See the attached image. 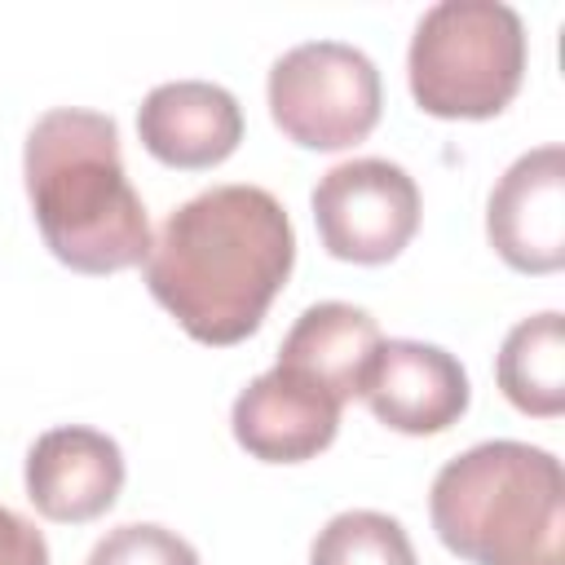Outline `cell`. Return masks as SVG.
Returning <instances> with one entry per match:
<instances>
[{
  "instance_id": "obj_1",
  "label": "cell",
  "mask_w": 565,
  "mask_h": 565,
  "mask_svg": "<svg viewBox=\"0 0 565 565\" xmlns=\"http://www.w3.org/2000/svg\"><path fill=\"white\" fill-rule=\"evenodd\" d=\"M296 265L287 207L260 185H212L181 203L146 256L150 296L199 344L247 340Z\"/></svg>"
},
{
  "instance_id": "obj_2",
  "label": "cell",
  "mask_w": 565,
  "mask_h": 565,
  "mask_svg": "<svg viewBox=\"0 0 565 565\" xmlns=\"http://www.w3.org/2000/svg\"><path fill=\"white\" fill-rule=\"evenodd\" d=\"M26 199L44 247L75 274H119L150 256V221L119 159V128L102 110L57 106L22 150Z\"/></svg>"
},
{
  "instance_id": "obj_3",
  "label": "cell",
  "mask_w": 565,
  "mask_h": 565,
  "mask_svg": "<svg viewBox=\"0 0 565 565\" xmlns=\"http://www.w3.org/2000/svg\"><path fill=\"white\" fill-rule=\"evenodd\" d=\"M437 539L472 565H565V472L530 441H481L428 490Z\"/></svg>"
},
{
  "instance_id": "obj_4",
  "label": "cell",
  "mask_w": 565,
  "mask_h": 565,
  "mask_svg": "<svg viewBox=\"0 0 565 565\" xmlns=\"http://www.w3.org/2000/svg\"><path fill=\"white\" fill-rule=\"evenodd\" d=\"M525 75V22L499 0L433 4L406 49L411 97L433 119H490Z\"/></svg>"
},
{
  "instance_id": "obj_5",
  "label": "cell",
  "mask_w": 565,
  "mask_h": 565,
  "mask_svg": "<svg viewBox=\"0 0 565 565\" xmlns=\"http://www.w3.org/2000/svg\"><path fill=\"white\" fill-rule=\"evenodd\" d=\"M269 115L287 141L305 150L358 146L380 124V71L340 40H309L269 66Z\"/></svg>"
},
{
  "instance_id": "obj_6",
  "label": "cell",
  "mask_w": 565,
  "mask_h": 565,
  "mask_svg": "<svg viewBox=\"0 0 565 565\" xmlns=\"http://www.w3.org/2000/svg\"><path fill=\"white\" fill-rule=\"evenodd\" d=\"M313 225L335 260L384 265L419 230V185L388 159L335 163L313 185Z\"/></svg>"
},
{
  "instance_id": "obj_7",
  "label": "cell",
  "mask_w": 565,
  "mask_h": 565,
  "mask_svg": "<svg viewBox=\"0 0 565 565\" xmlns=\"http://www.w3.org/2000/svg\"><path fill=\"white\" fill-rule=\"evenodd\" d=\"M490 247L521 274H556L565 265V150L556 141L525 150L490 190Z\"/></svg>"
},
{
  "instance_id": "obj_8",
  "label": "cell",
  "mask_w": 565,
  "mask_h": 565,
  "mask_svg": "<svg viewBox=\"0 0 565 565\" xmlns=\"http://www.w3.org/2000/svg\"><path fill=\"white\" fill-rule=\"evenodd\" d=\"M380 424L393 433L428 437L459 424L468 411V371L455 353L424 340H380L362 393H358Z\"/></svg>"
},
{
  "instance_id": "obj_9",
  "label": "cell",
  "mask_w": 565,
  "mask_h": 565,
  "mask_svg": "<svg viewBox=\"0 0 565 565\" xmlns=\"http://www.w3.org/2000/svg\"><path fill=\"white\" fill-rule=\"evenodd\" d=\"M340 406V397L300 371L274 366L234 397L230 428L234 441L260 463H305L335 441Z\"/></svg>"
},
{
  "instance_id": "obj_10",
  "label": "cell",
  "mask_w": 565,
  "mask_h": 565,
  "mask_svg": "<svg viewBox=\"0 0 565 565\" xmlns=\"http://www.w3.org/2000/svg\"><path fill=\"white\" fill-rule=\"evenodd\" d=\"M124 490V450L115 437L62 424L35 437L26 450V499L40 516L62 525L97 521Z\"/></svg>"
},
{
  "instance_id": "obj_11",
  "label": "cell",
  "mask_w": 565,
  "mask_h": 565,
  "mask_svg": "<svg viewBox=\"0 0 565 565\" xmlns=\"http://www.w3.org/2000/svg\"><path fill=\"white\" fill-rule=\"evenodd\" d=\"M141 146L181 172H203L225 163L243 141L238 97L212 79H172L146 93L137 106Z\"/></svg>"
},
{
  "instance_id": "obj_12",
  "label": "cell",
  "mask_w": 565,
  "mask_h": 565,
  "mask_svg": "<svg viewBox=\"0 0 565 565\" xmlns=\"http://www.w3.org/2000/svg\"><path fill=\"white\" fill-rule=\"evenodd\" d=\"M380 340L384 335L366 309L344 300H322L296 318V327L278 349V366H291L305 380L322 384L331 397L349 402L362 393V380Z\"/></svg>"
},
{
  "instance_id": "obj_13",
  "label": "cell",
  "mask_w": 565,
  "mask_h": 565,
  "mask_svg": "<svg viewBox=\"0 0 565 565\" xmlns=\"http://www.w3.org/2000/svg\"><path fill=\"white\" fill-rule=\"evenodd\" d=\"M499 388L503 397L539 419H552L565 411V322L556 309L521 318L503 344H499V362H494Z\"/></svg>"
},
{
  "instance_id": "obj_14",
  "label": "cell",
  "mask_w": 565,
  "mask_h": 565,
  "mask_svg": "<svg viewBox=\"0 0 565 565\" xmlns=\"http://www.w3.org/2000/svg\"><path fill=\"white\" fill-rule=\"evenodd\" d=\"M309 565H419V561L397 516L353 508L318 530L309 547Z\"/></svg>"
},
{
  "instance_id": "obj_15",
  "label": "cell",
  "mask_w": 565,
  "mask_h": 565,
  "mask_svg": "<svg viewBox=\"0 0 565 565\" xmlns=\"http://www.w3.org/2000/svg\"><path fill=\"white\" fill-rule=\"evenodd\" d=\"M84 565H199V552L168 525L128 521L97 539Z\"/></svg>"
},
{
  "instance_id": "obj_16",
  "label": "cell",
  "mask_w": 565,
  "mask_h": 565,
  "mask_svg": "<svg viewBox=\"0 0 565 565\" xmlns=\"http://www.w3.org/2000/svg\"><path fill=\"white\" fill-rule=\"evenodd\" d=\"M0 565H49L44 534L4 503H0Z\"/></svg>"
}]
</instances>
